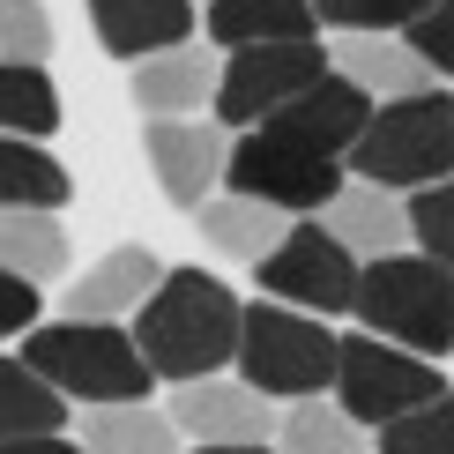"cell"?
Wrapping results in <instances>:
<instances>
[{
  "mask_svg": "<svg viewBox=\"0 0 454 454\" xmlns=\"http://www.w3.org/2000/svg\"><path fill=\"white\" fill-rule=\"evenodd\" d=\"M328 395L350 410V425L387 432L395 418H410V410H425L432 395H447V380H440V365H425V357H410V350L380 343V335L350 328L343 350H335V387Z\"/></svg>",
  "mask_w": 454,
  "mask_h": 454,
  "instance_id": "cell-6",
  "label": "cell"
},
{
  "mask_svg": "<svg viewBox=\"0 0 454 454\" xmlns=\"http://www.w3.org/2000/svg\"><path fill=\"white\" fill-rule=\"evenodd\" d=\"M157 283H164V261L149 254L142 239L105 246L82 276H67V291H60V306H52V320H105V328H127V320L149 306V291H157Z\"/></svg>",
  "mask_w": 454,
  "mask_h": 454,
  "instance_id": "cell-12",
  "label": "cell"
},
{
  "mask_svg": "<svg viewBox=\"0 0 454 454\" xmlns=\"http://www.w3.org/2000/svg\"><path fill=\"white\" fill-rule=\"evenodd\" d=\"M372 454H454V387L410 418H395L387 432H372Z\"/></svg>",
  "mask_w": 454,
  "mask_h": 454,
  "instance_id": "cell-27",
  "label": "cell"
},
{
  "mask_svg": "<svg viewBox=\"0 0 454 454\" xmlns=\"http://www.w3.org/2000/svg\"><path fill=\"white\" fill-rule=\"evenodd\" d=\"M343 164H350V179L387 186V194H425V186L454 179V98L425 90V98L372 105L365 135H357Z\"/></svg>",
  "mask_w": 454,
  "mask_h": 454,
  "instance_id": "cell-4",
  "label": "cell"
},
{
  "mask_svg": "<svg viewBox=\"0 0 454 454\" xmlns=\"http://www.w3.org/2000/svg\"><path fill=\"white\" fill-rule=\"evenodd\" d=\"M365 120H372V98H365V90H350L343 74L328 67L306 98H291L269 127H261V135L298 142V149H313V157H335V164H343L350 149H357V135H365Z\"/></svg>",
  "mask_w": 454,
  "mask_h": 454,
  "instance_id": "cell-14",
  "label": "cell"
},
{
  "mask_svg": "<svg viewBox=\"0 0 454 454\" xmlns=\"http://www.w3.org/2000/svg\"><path fill=\"white\" fill-rule=\"evenodd\" d=\"M276 454H365V425H350V410L335 395H313V403H283L276 410Z\"/></svg>",
  "mask_w": 454,
  "mask_h": 454,
  "instance_id": "cell-22",
  "label": "cell"
},
{
  "mask_svg": "<svg viewBox=\"0 0 454 454\" xmlns=\"http://www.w3.org/2000/svg\"><path fill=\"white\" fill-rule=\"evenodd\" d=\"M320 231L343 246L350 261H387L410 254V194H387V186L343 179V194L320 209Z\"/></svg>",
  "mask_w": 454,
  "mask_h": 454,
  "instance_id": "cell-15",
  "label": "cell"
},
{
  "mask_svg": "<svg viewBox=\"0 0 454 454\" xmlns=\"http://www.w3.org/2000/svg\"><path fill=\"white\" fill-rule=\"evenodd\" d=\"M357 276H365V261H350L343 246L320 231V216H298L291 231H283V246L254 269L261 298H276V306H291V313H313V320H350Z\"/></svg>",
  "mask_w": 454,
  "mask_h": 454,
  "instance_id": "cell-8",
  "label": "cell"
},
{
  "mask_svg": "<svg viewBox=\"0 0 454 454\" xmlns=\"http://www.w3.org/2000/svg\"><path fill=\"white\" fill-rule=\"evenodd\" d=\"M335 350H343V335L328 328V320L313 313H291L276 306V298H261V306H246L239 320V380L254 395H269V403H313V395L335 387Z\"/></svg>",
  "mask_w": 454,
  "mask_h": 454,
  "instance_id": "cell-5",
  "label": "cell"
},
{
  "mask_svg": "<svg viewBox=\"0 0 454 454\" xmlns=\"http://www.w3.org/2000/svg\"><path fill=\"white\" fill-rule=\"evenodd\" d=\"M0 454H82V447H74L67 432H52V440H8Z\"/></svg>",
  "mask_w": 454,
  "mask_h": 454,
  "instance_id": "cell-32",
  "label": "cell"
},
{
  "mask_svg": "<svg viewBox=\"0 0 454 454\" xmlns=\"http://www.w3.org/2000/svg\"><path fill=\"white\" fill-rule=\"evenodd\" d=\"M328 74V45L320 37H291V45H246V52H223V74H216V127L223 135H254L269 127L291 98Z\"/></svg>",
  "mask_w": 454,
  "mask_h": 454,
  "instance_id": "cell-7",
  "label": "cell"
},
{
  "mask_svg": "<svg viewBox=\"0 0 454 454\" xmlns=\"http://www.w3.org/2000/svg\"><path fill=\"white\" fill-rule=\"evenodd\" d=\"M186 454H276V447H186Z\"/></svg>",
  "mask_w": 454,
  "mask_h": 454,
  "instance_id": "cell-33",
  "label": "cell"
},
{
  "mask_svg": "<svg viewBox=\"0 0 454 454\" xmlns=\"http://www.w3.org/2000/svg\"><path fill=\"white\" fill-rule=\"evenodd\" d=\"M67 194H74V179L45 142L0 135V209H60Z\"/></svg>",
  "mask_w": 454,
  "mask_h": 454,
  "instance_id": "cell-23",
  "label": "cell"
},
{
  "mask_svg": "<svg viewBox=\"0 0 454 454\" xmlns=\"http://www.w3.org/2000/svg\"><path fill=\"white\" fill-rule=\"evenodd\" d=\"M201 239H209V254L223 261H246V269H261V261L283 246V231H291V216L269 209V201H246V194H209L194 209Z\"/></svg>",
  "mask_w": 454,
  "mask_h": 454,
  "instance_id": "cell-18",
  "label": "cell"
},
{
  "mask_svg": "<svg viewBox=\"0 0 454 454\" xmlns=\"http://www.w3.org/2000/svg\"><path fill=\"white\" fill-rule=\"evenodd\" d=\"M164 418L179 425V440L194 447H269L276 440V403L254 395L231 372H209V380H179Z\"/></svg>",
  "mask_w": 454,
  "mask_h": 454,
  "instance_id": "cell-10",
  "label": "cell"
},
{
  "mask_svg": "<svg viewBox=\"0 0 454 454\" xmlns=\"http://www.w3.org/2000/svg\"><path fill=\"white\" fill-rule=\"evenodd\" d=\"M0 269L30 291H52L67 276V223L60 209H0Z\"/></svg>",
  "mask_w": 454,
  "mask_h": 454,
  "instance_id": "cell-21",
  "label": "cell"
},
{
  "mask_svg": "<svg viewBox=\"0 0 454 454\" xmlns=\"http://www.w3.org/2000/svg\"><path fill=\"white\" fill-rule=\"evenodd\" d=\"M209 45L246 52V45H291V37H320L313 0H209Z\"/></svg>",
  "mask_w": 454,
  "mask_h": 454,
  "instance_id": "cell-19",
  "label": "cell"
},
{
  "mask_svg": "<svg viewBox=\"0 0 454 454\" xmlns=\"http://www.w3.org/2000/svg\"><path fill=\"white\" fill-rule=\"evenodd\" d=\"M432 0H313V23L335 37H403Z\"/></svg>",
  "mask_w": 454,
  "mask_h": 454,
  "instance_id": "cell-26",
  "label": "cell"
},
{
  "mask_svg": "<svg viewBox=\"0 0 454 454\" xmlns=\"http://www.w3.org/2000/svg\"><path fill=\"white\" fill-rule=\"evenodd\" d=\"M403 37L418 45V60L440 74V82H454V0H432V8H425Z\"/></svg>",
  "mask_w": 454,
  "mask_h": 454,
  "instance_id": "cell-30",
  "label": "cell"
},
{
  "mask_svg": "<svg viewBox=\"0 0 454 454\" xmlns=\"http://www.w3.org/2000/svg\"><path fill=\"white\" fill-rule=\"evenodd\" d=\"M216 74H223L216 45L186 37V45H172V52H149V60H135V74H127V98L142 105V120H209Z\"/></svg>",
  "mask_w": 454,
  "mask_h": 454,
  "instance_id": "cell-13",
  "label": "cell"
},
{
  "mask_svg": "<svg viewBox=\"0 0 454 454\" xmlns=\"http://www.w3.org/2000/svg\"><path fill=\"white\" fill-rule=\"evenodd\" d=\"M90 23L98 45L112 60H149V52H172L194 37V0H90Z\"/></svg>",
  "mask_w": 454,
  "mask_h": 454,
  "instance_id": "cell-17",
  "label": "cell"
},
{
  "mask_svg": "<svg viewBox=\"0 0 454 454\" xmlns=\"http://www.w3.org/2000/svg\"><path fill=\"white\" fill-rule=\"evenodd\" d=\"M37 320H45V291H30L23 276L0 269V343H8V335H30Z\"/></svg>",
  "mask_w": 454,
  "mask_h": 454,
  "instance_id": "cell-31",
  "label": "cell"
},
{
  "mask_svg": "<svg viewBox=\"0 0 454 454\" xmlns=\"http://www.w3.org/2000/svg\"><path fill=\"white\" fill-rule=\"evenodd\" d=\"M142 157H149V179L164 186V201L201 209L209 194H223L231 135H223L216 120H149L142 127Z\"/></svg>",
  "mask_w": 454,
  "mask_h": 454,
  "instance_id": "cell-11",
  "label": "cell"
},
{
  "mask_svg": "<svg viewBox=\"0 0 454 454\" xmlns=\"http://www.w3.org/2000/svg\"><path fill=\"white\" fill-rule=\"evenodd\" d=\"M82 454H186L179 425L157 403H112V410H82L67 432Z\"/></svg>",
  "mask_w": 454,
  "mask_h": 454,
  "instance_id": "cell-20",
  "label": "cell"
},
{
  "mask_svg": "<svg viewBox=\"0 0 454 454\" xmlns=\"http://www.w3.org/2000/svg\"><path fill=\"white\" fill-rule=\"evenodd\" d=\"M23 365L60 395V403H82V410L149 403V387H157V372L142 365L135 335L105 328V320H37L23 335Z\"/></svg>",
  "mask_w": 454,
  "mask_h": 454,
  "instance_id": "cell-2",
  "label": "cell"
},
{
  "mask_svg": "<svg viewBox=\"0 0 454 454\" xmlns=\"http://www.w3.org/2000/svg\"><path fill=\"white\" fill-rule=\"evenodd\" d=\"M0 135L52 142L60 135V90L45 67H0Z\"/></svg>",
  "mask_w": 454,
  "mask_h": 454,
  "instance_id": "cell-25",
  "label": "cell"
},
{
  "mask_svg": "<svg viewBox=\"0 0 454 454\" xmlns=\"http://www.w3.org/2000/svg\"><path fill=\"white\" fill-rule=\"evenodd\" d=\"M328 67L343 74L350 90H365L372 105L440 90V74L418 60V45H410V37H335V45H328Z\"/></svg>",
  "mask_w": 454,
  "mask_h": 454,
  "instance_id": "cell-16",
  "label": "cell"
},
{
  "mask_svg": "<svg viewBox=\"0 0 454 454\" xmlns=\"http://www.w3.org/2000/svg\"><path fill=\"white\" fill-rule=\"evenodd\" d=\"M410 246L425 261H440V269H454V179L410 194Z\"/></svg>",
  "mask_w": 454,
  "mask_h": 454,
  "instance_id": "cell-29",
  "label": "cell"
},
{
  "mask_svg": "<svg viewBox=\"0 0 454 454\" xmlns=\"http://www.w3.org/2000/svg\"><path fill=\"white\" fill-rule=\"evenodd\" d=\"M350 320L365 335H380V343L425 357V365L432 357H454V269L425 261L418 246L387 254V261H365Z\"/></svg>",
  "mask_w": 454,
  "mask_h": 454,
  "instance_id": "cell-3",
  "label": "cell"
},
{
  "mask_svg": "<svg viewBox=\"0 0 454 454\" xmlns=\"http://www.w3.org/2000/svg\"><path fill=\"white\" fill-rule=\"evenodd\" d=\"M223 194H246V201H269L283 216H320L335 194H343V164L335 157H313L298 142H276V135H231V164H223Z\"/></svg>",
  "mask_w": 454,
  "mask_h": 454,
  "instance_id": "cell-9",
  "label": "cell"
},
{
  "mask_svg": "<svg viewBox=\"0 0 454 454\" xmlns=\"http://www.w3.org/2000/svg\"><path fill=\"white\" fill-rule=\"evenodd\" d=\"M45 60H52L45 0H0V67H45Z\"/></svg>",
  "mask_w": 454,
  "mask_h": 454,
  "instance_id": "cell-28",
  "label": "cell"
},
{
  "mask_svg": "<svg viewBox=\"0 0 454 454\" xmlns=\"http://www.w3.org/2000/svg\"><path fill=\"white\" fill-rule=\"evenodd\" d=\"M239 320L246 306L231 298V283L209 269H164V283L149 291V306L127 320L142 365L157 380H209V372H231L239 357Z\"/></svg>",
  "mask_w": 454,
  "mask_h": 454,
  "instance_id": "cell-1",
  "label": "cell"
},
{
  "mask_svg": "<svg viewBox=\"0 0 454 454\" xmlns=\"http://www.w3.org/2000/svg\"><path fill=\"white\" fill-rule=\"evenodd\" d=\"M67 432V403L52 395L23 357H0V447L8 440H52Z\"/></svg>",
  "mask_w": 454,
  "mask_h": 454,
  "instance_id": "cell-24",
  "label": "cell"
}]
</instances>
